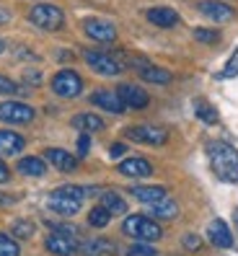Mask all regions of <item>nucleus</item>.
I'll use <instances>...</instances> for the list:
<instances>
[{"instance_id":"1","label":"nucleus","mask_w":238,"mask_h":256,"mask_svg":"<svg viewBox=\"0 0 238 256\" xmlns=\"http://www.w3.org/2000/svg\"><path fill=\"white\" fill-rule=\"evenodd\" d=\"M207 158H210L212 174L226 184H238V150L222 140L207 142Z\"/></svg>"},{"instance_id":"2","label":"nucleus","mask_w":238,"mask_h":256,"mask_svg":"<svg viewBox=\"0 0 238 256\" xmlns=\"http://www.w3.org/2000/svg\"><path fill=\"white\" fill-rule=\"evenodd\" d=\"M122 230L132 238H138V240H148V244H156V240L163 236L160 230V225L153 220V218H148V215H127L124 222H122Z\"/></svg>"},{"instance_id":"3","label":"nucleus","mask_w":238,"mask_h":256,"mask_svg":"<svg viewBox=\"0 0 238 256\" xmlns=\"http://www.w3.org/2000/svg\"><path fill=\"white\" fill-rule=\"evenodd\" d=\"M28 18H32L34 26L44 28V32H57V28H62V24H65V13H62V8H57L52 3H39V6L32 8Z\"/></svg>"},{"instance_id":"4","label":"nucleus","mask_w":238,"mask_h":256,"mask_svg":"<svg viewBox=\"0 0 238 256\" xmlns=\"http://www.w3.org/2000/svg\"><path fill=\"white\" fill-rule=\"evenodd\" d=\"M52 91L60 98H76L83 91V78L76 70H60L52 78Z\"/></svg>"},{"instance_id":"5","label":"nucleus","mask_w":238,"mask_h":256,"mask_svg":"<svg viewBox=\"0 0 238 256\" xmlns=\"http://www.w3.org/2000/svg\"><path fill=\"white\" fill-rule=\"evenodd\" d=\"M83 60H86V65L91 68L94 72H98V75H119L122 72V62L114 57V54H106V52H96V50H86L83 52Z\"/></svg>"},{"instance_id":"6","label":"nucleus","mask_w":238,"mask_h":256,"mask_svg":"<svg viewBox=\"0 0 238 256\" xmlns=\"http://www.w3.org/2000/svg\"><path fill=\"white\" fill-rule=\"evenodd\" d=\"M34 116L36 112L28 104H21V101L0 104V122H6V124H28V122H34Z\"/></svg>"},{"instance_id":"7","label":"nucleus","mask_w":238,"mask_h":256,"mask_svg":"<svg viewBox=\"0 0 238 256\" xmlns=\"http://www.w3.org/2000/svg\"><path fill=\"white\" fill-rule=\"evenodd\" d=\"M124 138L132 142H140V145H163L168 140V132L163 127H153V124H140V127H130L124 132Z\"/></svg>"},{"instance_id":"8","label":"nucleus","mask_w":238,"mask_h":256,"mask_svg":"<svg viewBox=\"0 0 238 256\" xmlns=\"http://www.w3.org/2000/svg\"><path fill=\"white\" fill-rule=\"evenodd\" d=\"M83 32L88 39H94L98 44H112L116 39V26L109 24V21H104V18H88L83 21Z\"/></svg>"},{"instance_id":"9","label":"nucleus","mask_w":238,"mask_h":256,"mask_svg":"<svg viewBox=\"0 0 238 256\" xmlns=\"http://www.w3.org/2000/svg\"><path fill=\"white\" fill-rule=\"evenodd\" d=\"M44 246H47V251L54 254V256H76V254L80 251V244L76 240V236H65V233H52V236H47Z\"/></svg>"},{"instance_id":"10","label":"nucleus","mask_w":238,"mask_h":256,"mask_svg":"<svg viewBox=\"0 0 238 256\" xmlns=\"http://www.w3.org/2000/svg\"><path fill=\"white\" fill-rule=\"evenodd\" d=\"M197 10L202 13L204 18H210L215 24H226L236 16V10L226 3H220V0H202V3H197Z\"/></svg>"},{"instance_id":"11","label":"nucleus","mask_w":238,"mask_h":256,"mask_svg":"<svg viewBox=\"0 0 238 256\" xmlns=\"http://www.w3.org/2000/svg\"><path fill=\"white\" fill-rule=\"evenodd\" d=\"M116 96L124 101V106L130 109H145L150 104V96H148L140 86H132V83H122L116 88Z\"/></svg>"},{"instance_id":"12","label":"nucleus","mask_w":238,"mask_h":256,"mask_svg":"<svg viewBox=\"0 0 238 256\" xmlns=\"http://www.w3.org/2000/svg\"><path fill=\"white\" fill-rule=\"evenodd\" d=\"M119 174L130 176V178H145V176L153 174V166H150V160L135 156V158H124L119 163Z\"/></svg>"},{"instance_id":"13","label":"nucleus","mask_w":238,"mask_h":256,"mask_svg":"<svg viewBox=\"0 0 238 256\" xmlns=\"http://www.w3.org/2000/svg\"><path fill=\"white\" fill-rule=\"evenodd\" d=\"M44 158H47L54 168L62 171V174H70V171L78 168V158L70 156L68 150H60V148H47V150H44Z\"/></svg>"},{"instance_id":"14","label":"nucleus","mask_w":238,"mask_h":256,"mask_svg":"<svg viewBox=\"0 0 238 256\" xmlns=\"http://www.w3.org/2000/svg\"><path fill=\"white\" fill-rule=\"evenodd\" d=\"M50 210L52 212H57V215H62V218H70V215H76L78 210L83 207V202L80 200H72V197H65V194H57V192H52L50 194Z\"/></svg>"},{"instance_id":"15","label":"nucleus","mask_w":238,"mask_h":256,"mask_svg":"<svg viewBox=\"0 0 238 256\" xmlns=\"http://www.w3.org/2000/svg\"><path fill=\"white\" fill-rule=\"evenodd\" d=\"M207 238H210V244H215L218 248H230V246H233V233H230V228H228V222L220 220V218H215V220L210 222Z\"/></svg>"},{"instance_id":"16","label":"nucleus","mask_w":238,"mask_h":256,"mask_svg":"<svg viewBox=\"0 0 238 256\" xmlns=\"http://www.w3.org/2000/svg\"><path fill=\"white\" fill-rule=\"evenodd\" d=\"M145 18L150 21L153 26H160V28H171L178 24V13L174 8H166V6H156V8H148L145 10Z\"/></svg>"},{"instance_id":"17","label":"nucleus","mask_w":238,"mask_h":256,"mask_svg":"<svg viewBox=\"0 0 238 256\" xmlns=\"http://www.w3.org/2000/svg\"><path fill=\"white\" fill-rule=\"evenodd\" d=\"M91 104L104 112H109V114H119V112H124V101L116 96V91H94L91 94Z\"/></svg>"},{"instance_id":"18","label":"nucleus","mask_w":238,"mask_h":256,"mask_svg":"<svg viewBox=\"0 0 238 256\" xmlns=\"http://www.w3.org/2000/svg\"><path fill=\"white\" fill-rule=\"evenodd\" d=\"M24 145H26V140L21 138L18 132L0 130V158H3V156H18L24 150Z\"/></svg>"},{"instance_id":"19","label":"nucleus","mask_w":238,"mask_h":256,"mask_svg":"<svg viewBox=\"0 0 238 256\" xmlns=\"http://www.w3.org/2000/svg\"><path fill=\"white\" fill-rule=\"evenodd\" d=\"M130 194L142 204H153V202H160L163 197H166V189L163 186H132Z\"/></svg>"},{"instance_id":"20","label":"nucleus","mask_w":238,"mask_h":256,"mask_svg":"<svg viewBox=\"0 0 238 256\" xmlns=\"http://www.w3.org/2000/svg\"><path fill=\"white\" fill-rule=\"evenodd\" d=\"M138 72H140V78H142L145 83H156V86H166V83H171V78H174L168 70L156 68V65H145V68L138 70Z\"/></svg>"},{"instance_id":"21","label":"nucleus","mask_w":238,"mask_h":256,"mask_svg":"<svg viewBox=\"0 0 238 256\" xmlns=\"http://www.w3.org/2000/svg\"><path fill=\"white\" fill-rule=\"evenodd\" d=\"M150 215L153 218H160V220H174L178 215V204L168 197H163L160 202H153L150 204Z\"/></svg>"},{"instance_id":"22","label":"nucleus","mask_w":238,"mask_h":256,"mask_svg":"<svg viewBox=\"0 0 238 256\" xmlns=\"http://www.w3.org/2000/svg\"><path fill=\"white\" fill-rule=\"evenodd\" d=\"M72 127L80 132H98L104 130V119L96 114H76L72 116Z\"/></svg>"},{"instance_id":"23","label":"nucleus","mask_w":238,"mask_h":256,"mask_svg":"<svg viewBox=\"0 0 238 256\" xmlns=\"http://www.w3.org/2000/svg\"><path fill=\"white\" fill-rule=\"evenodd\" d=\"M101 204L109 210L112 215H124L127 212V202L122 194H116V192H101Z\"/></svg>"},{"instance_id":"24","label":"nucleus","mask_w":238,"mask_h":256,"mask_svg":"<svg viewBox=\"0 0 238 256\" xmlns=\"http://www.w3.org/2000/svg\"><path fill=\"white\" fill-rule=\"evenodd\" d=\"M18 171L24 176H44V171H47V163H44L42 158L36 156H26L18 160Z\"/></svg>"},{"instance_id":"25","label":"nucleus","mask_w":238,"mask_h":256,"mask_svg":"<svg viewBox=\"0 0 238 256\" xmlns=\"http://www.w3.org/2000/svg\"><path fill=\"white\" fill-rule=\"evenodd\" d=\"M80 251L88 254V256H101V254H112L114 244L106 238H91V240H86V244H80Z\"/></svg>"},{"instance_id":"26","label":"nucleus","mask_w":238,"mask_h":256,"mask_svg":"<svg viewBox=\"0 0 238 256\" xmlns=\"http://www.w3.org/2000/svg\"><path fill=\"white\" fill-rule=\"evenodd\" d=\"M194 114H197L200 122H204V124H218V112L204 98H197L194 101Z\"/></svg>"},{"instance_id":"27","label":"nucleus","mask_w":238,"mask_h":256,"mask_svg":"<svg viewBox=\"0 0 238 256\" xmlns=\"http://www.w3.org/2000/svg\"><path fill=\"white\" fill-rule=\"evenodd\" d=\"M109 222H112V212L104 204L94 207L91 212H88V225H91V228H106Z\"/></svg>"},{"instance_id":"28","label":"nucleus","mask_w":238,"mask_h":256,"mask_svg":"<svg viewBox=\"0 0 238 256\" xmlns=\"http://www.w3.org/2000/svg\"><path fill=\"white\" fill-rule=\"evenodd\" d=\"M0 256H21V246L10 236L0 233Z\"/></svg>"},{"instance_id":"29","label":"nucleus","mask_w":238,"mask_h":256,"mask_svg":"<svg viewBox=\"0 0 238 256\" xmlns=\"http://www.w3.org/2000/svg\"><path fill=\"white\" fill-rule=\"evenodd\" d=\"M236 75H238V47L233 50L230 60L226 62V68L220 70V75H218V78H220V80H230V78H236Z\"/></svg>"},{"instance_id":"30","label":"nucleus","mask_w":238,"mask_h":256,"mask_svg":"<svg viewBox=\"0 0 238 256\" xmlns=\"http://www.w3.org/2000/svg\"><path fill=\"white\" fill-rule=\"evenodd\" d=\"M13 236L26 240V238H32L34 236V222H28V220H16L13 222Z\"/></svg>"},{"instance_id":"31","label":"nucleus","mask_w":238,"mask_h":256,"mask_svg":"<svg viewBox=\"0 0 238 256\" xmlns=\"http://www.w3.org/2000/svg\"><path fill=\"white\" fill-rule=\"evenodd\" d=\"M194 39L202 42V44H218L220 34L215 32V28H202V26H197V28H194Z\"/></svg>"},{"instance_id":"32","label":"nucleus","mask_w":238,"mask_h":256,"mask_svg":"<svg viewBox=\"0 0 238 256\" xmlns=\"http://www.w3.org/2000/svg\"><path fill=\"white\" fill-rule=\"evenodd\" d=\"M127 256H156V248L148 244V240H142V244H135L130 251H127Z\"/></svg>"},{"instance_id":"33","label":"nucleus","mask_w":238,"mask_h":256,"mask_svg":"<svg viewBox=\"0 0 238 256\" xmlns=\"http://www.w3.org/2000/svg\"><path fill=\"white\" fill-rule=\"evenodd\" d=\"M10 94H18V86L6 75H0V96H10Z\"/></svg>"},{"instance_id":"34","label":"nucleus","mask_w":238,"mask_h":256,"mask_svg":"<svg viewBox=\"0 0 238 256\" xmlns=\"http://www.w3.org/2000/svg\"><path fill=\"white\" fill-rule=\"evenodd\" d=\"M54 233H65V236H78V228L76 225H65V222H47Z\"/></svg>"},{"instance_id":"35","label":"nucleus","mask_w":238,"mask_h":256,"mask_svg":"<svg viewBox=\"0 0 238 256\" xmlns=\"http://www.w3.org/2000/svg\"><path fill=\"white\" fill-rule=\"evenodd\" d=\"M182 244H184V248H186V251H200V248H202V240H200V236H192V233L182 238Z\"/></svg>"},{"instance_id":"36","label":"nucleus","mask_w":238,"mask_h":256,"mask_svg":"<svg viewBox=\"0 0 238 256\" xmlns=\"http://www.w3.org/2000/svg\"><path fill=\"white\" fill-rule=\"evenodd\" d=\"M88 150H91V138H88V132H80V138H78V156L86 158Z\"/></svg>"},{"instance_id":"37","label":"nucleus","mask_w":238,"mask_h":256,"mask_svg":"<svg viewBox=\"0 0 238 256\" xmlns=\"http://www.w3.org/2000/svg\"><path fill=\"white\" fill-rule=\"evenodd\" d=\"M10 182V171H8V166L0 160V184H8Z\"/></svg>"},{"instance_id":"38","label":"nucleus","mask_w":238,"mask_h":256,"mask_svg":"<svg viewBox=\"0 0 238 256\" xmlns=\"http://www.w3.org/2000/svg\"><path fill=\"white\" fill-rule=\"evenodd\" d=\"M109 156H112V158H122V156H124V145H122V142H116V145H112V150H109Z\"/></svg>"},{"instance_id":"39","label":"nucleus","mask_w":238,"mask_h":256,"mask_svg":"<svg viewBox=\"0 0 238 256\" xmlns=\"http://www.w3.org/2000/svg\"><path fill=\"white\" fill-rule=\"evenodd\" d=\"M26 80L32 83V86H39V83H42V75H39V72H28V75H26Z\"/></svg>"},{"instance_id":"40","label":"nucleus","mask_w":238,"mask_h":256,"mask_svg":"<svg viewBox=\"0 0 238 256\" xmlns=\"http://www.w3.org/2000/svg\"><path fill=\"white\" fill-rule=\"evenodd\" d=\"M60 62H68V60H72V52H60Z\"/></svg>"},{"instance_id":"41","label":"nucleus","mask_w":238,"mask_h":256,"mask_svg":"<svg viewBox=\"0 0 238 256\" xmlns=\"http://www.w3.org/2000/svg\"><path fill=\"white\" fill-rule=\"evenodd\" d=\"M16 197H6V194H0V204H10Z\"/></svg>"},{"instance_id":"42","label":"nucleus","mask_w":238,"mask_h":256,"mask_svg":"<svg viewBox=\"0 0 238 256\" xmlns=\"http://www.w3.org/2000/svg\"><path fill=\"white\" fill-rule=\"evenodd\" d=\"M0 24H8V13L6 10H0Z\"/></svg>"},{"instance_id":"43","label":"nucleus","mask_w":238,"mask_h":256,"mask_svg":"<svg viewBox=\"0 0 238 256\" xmlns=\"http://www.w3.org/2000/svg\"><path fill=\"white\" fill-rule=\"evenodd\" d=\"M233 222H236V228H238V207L233 210Z\"/></svg>"},{"instance_id":"44","label":"nucleus","mask_w":238,"mask_h":256,"mask_svg":"<svg viewBox=\"0 0 238 256\" xmlns=\"http://www.w3.org/2000/svg\"><path fill=\"white\" fill-rule=\"evenodd\" d=\"M3 52H6V42H3V39H0V54H3Z\"/></svg>"}]
</instances>
